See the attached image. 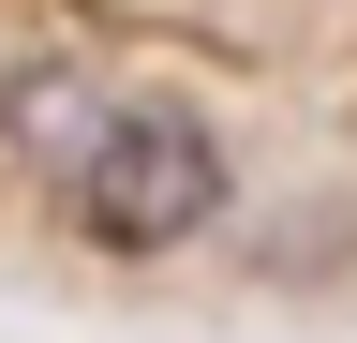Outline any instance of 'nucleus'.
<instances>
[{"instance_id": "nucleus-1", "label": "nucleus", "mask_w": 357, "mask_h": 343, "mask_svg": "<svg viewBox=\"0 0 357 343\" xmlns=\"http://www.w3.org/2000/svg\"><path fill=\"white\" fill-rule=\"evenodd\" d=\"M223 135L194 105H105V135H89V164L60 180L75 209V239H105V254H178V239H208L223 224Z\"/></svg>"}, {"instance_id": "nucleus-2", "label": "nucleus", "mask_w": 357, "mask_h": 343, "mask_svg": "<svg viewBox=\"0 0 357 343\" xmlns=\"http://www.w3.org/2000/svg\"><path fill=\"white\" fill-rule=\"evenodd\" d=\"M0 135H15L30 180H75L89 135H105V90H89L75 60H15V75H0Z\"/></svg>"}]
</instances>
